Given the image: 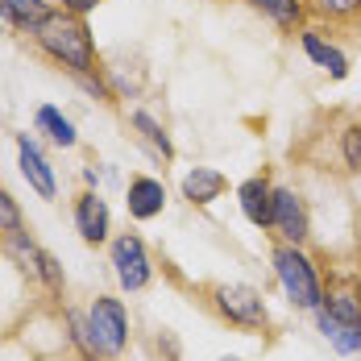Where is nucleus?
Instances as JSON below:
<instances>
[{"label":"nucleus","instance_id":"obj_10","mask_svg":"<svg viewBox=\"0 0 361 361\" xmlns=\"http://www.w3.org/2000/svg\"><path fill=\"white\" fill-rule=\"evenodd\" d=\"M17 162H21V175H25V183L34 187L42 200H54V171H50V162L42 158V149H37L25 133L17 137Z\"/></svg>","mask_w":361,"mask_h":361},{"label":"nucleus","instance_id":"obj_19","mask_svg":"<svg viewBox=\"0 0 361 361\" xmlns=\"http://www.w3.org/2000/svg\"><path fill=\"white\" fill-rule=\"evenodd\" d=\"M133 129H142V137L154 145V149H162V158H171V154H175V145H171V137H166V129H162L149 112H142V109L133 112Z\"/></svg>","mask_w":361,"mask_h":361},{"label":"nucleus","instance_id":"obj_7","mask_svg":"<svg viewBox=\"0 0 361 361\" xmlns=\"http://www.w3.org/2000/svg\"><path fill=\"white\" fill-rule=\"evenodd\" d=\"M287 245H303L307 233H312V220H307V204L290 191V187H274V224H270Z\"/></svg>","mask_w":361,"mask_h":361},{"label":"nucleus","instance_id":"obj_2","mask_svg":"<svg viewBox=\"0 0 361 361\" xmlns=\"http://www.w3.org/2000/svg\"><path fill=\"white\" fill-rule=\"evenodd\" d=\"M270 262H274V274H279V283H283V290H287L290 307H299V312H316V307L324 303V283H320L312 257L299 250V245H287V241H283Z\"/></svg>","mask_w":361,"mask_h":361},{"label":"nucleus","instance_id":"obj_17","mask_svg":"<svg viewBox=\"0 0 361 361\" xmlns=\"http://www.w3.org/2000/svg\"><path fill=\"white\" fill-rule=\"evenodd\" d=\"M34 121H37V129H46V137H50L54 145H63V149H71V145L79 142L75 125H71V121H67V116H63L59 109H54V104H42Z\"/></svg>","mask_w":361,"mask_h":361},{"label":"nucleus","instance_id":"obj_23","mask_svg":"<svg viewBox=\"0 0 361 361\" xmlns=\"http://www.w3.org/2000/svg\"><path fill=\"white\" fill-rule=\"evenodd\" d=\"M320 17H332V21H345V17H357L361 0H307Z\"/></svg>","mask_w":361,"mask_h":361},{"label":"nucleus","instance_id":"obj_11","mask_svg":"<svg viewBox=\"0 0 361 361\" xmlns=\"http://www.w3.org/2000/svg\"><path fill=\"white\" fill-rule=\"evenodd\" d=\"M129 216L133 220H154L162 208H166V187L158 179H149V175H137V179L129 183Z\"/></svg>","mask_w":361,"mask_h":361},{"label":"nucleus","instance_id":"obj_8","mask_svg":"<svg viewBox=\"0 0 361 361\" xmlns=\"http://www.w3.org/2000/svg\"><path fill=\"white\" fill-rule=\"evenodd\" d=\"M109 224H112L109 204L96 191H79V200H75V228H79V237L100 245V241H109Z\"/></svg>","mask_w":361,"mask_h":361},{"label":"nucleus","instance_id":"obj_9","mask_svg":"<svg viewBox=\"0 0 361 361\" xmlns=\"http://www.w3.org/2000/svg\"><path fill=\"white\" fill-rule=\"evenodd\" d=\"M237 200H241V212H245L250 224H257V228H270L274 224V187L262 179V175H253V179L241 183L237 187Z\"/></svg>","mask_w":361,"mask_h":361},{"label":"nucleus","instance_id":"obj_14","mask_svg":"<svg viewBox=\"0 0 361 361\" xmlns=\"http://www.w3.org/2000/svg\"><path fill=\"white\" fill-rule=\"evenodd\" d=\"M224 175L212 171V166H195V171H187L183 175V200H191V204H212L224 195Z\"/></svg>","mask_w":361,"mask_h":361},{"label":"nucleus","instance_id":"obj_1","mask_svg":"<svg viewBox=\"0 0 361 361\" xmlns=\"http://www.w3.org/2000/svg\"><path fill=\"white\" fill-rule=\"evenodd\" d=\"M34 42L71 75H92L96 71V42H92V30L79 13H50L42 25L34 30Z\"/></svg>","mask_w":361,"mask_h":361},{"label":"nucleus","instance_id":"obj_20","mask_svg":"<svg viewBox=\"0 0 361 361\" xmlns=\"http://www.w3.org/2000/svg\"><path fill=\"white\" fill-rule=\"evenodd\" d=\"M63 324H67V341L79 349V357H83V361H96V353H92V341H87V320H83V316H75V312H67V316H63Z\"/></svg>","mask_w":361,"mask_h":361},{"label":"nucleus","instance_id":"obj_18","mask_svg":"<svg viewBox=\"0 0 361 361\" xmlns=\"http://www.w3.org/2000/svg\"><path fill=\"white\" fill-rule=\"evenodd\" d=\"M257 13H266L279 30H295L303 25V0H250Z\"/></svg>","mask_w":361,"mask_h":361},{"label":"nucleus","instance_id":"obj_15","mask_svg":"<svg viewBox=\"0 0 361 361\" xmlns=\"http://www.w3.org/2000/svg\"><path fill=\"white\" fill-rule=\"evenodd\" d=\"M316 324L324 332V341L336 349V353H361V324H349V320H336V316H328L324 307H316Z\"/></svg>","mask_w":361,"mask_h":361},{"label":"nucleus","instance_id":"obj_22","mask_svg":"<svg viewBox=\"0 0 361 361\" xmlns=\"http://www.w3.org/2000/svg\"><path fill=\"white\" fill-rule=\"evenodd\" d=\"M21 228H25V216H21V208H17V200L0 187V237L21 233Z\"/></svg>","mask_w":361,"mask_h":361},{"label":"nucleus","instance_id":"obj_6","mask_svg":"<svg viewBox=\"0 0 361 361\" xmlns=\"http://www.w3.org/2000/svg\"><path fill=\"white\" fill-rule=\"evenodd\" d=\"M112 270H116V283L125 290H145L154 279V262L145 253V241L137 233H121L112 241Z\"/></svg>","mask_w":361,"mask_h":361},{"label":"nucleus","instance_id":"obj_21","mask_svg":"<svg viewBox=\"0 0 361 361\" xmlns=\"http://www.w3.org/2000/svg\"><path fill=\"white\" fill-rule=\"evenodd\" d=\"M341 154H345V166L361 175V121L345 125V133H341Z\"/></svg>","mask_w":361,"mask_h":361},{"label":"nucleus","instance_id":"obj_25","mask_svg":"<svg viewBox=\"0 0 361 361\" xmlns=\"http://www.w3.org/2000/svg\"><path fill=\"white\" fill-rule=\"evenodd\" d=\"M220 361H237V357H220Z\"/></svg>","mask_w":361,"mask_h":361},{"label":"nucleus","instance_id":"obj_4","mask_svg":"<svg viewBox=\"0 0 361 361\" xmlns=\"http://www.w3.org/2000/svg\"><path fill=\"white\" fill-rule=\"evenodd\" d=\"M4 253L17 257V262L25 266V274H30L34 283H42L50 295H63V266H59V257H54L50 250H42L25 228L4 237Z\"/></svg>","mask_w":361,"mask_h":361},{"label":"nucleus","instance_id":"obj_16","mask_svg":"<svg viewBox=\"0 0 361 361\" xmlns=\"http://www.w3.org/2000/svg\"><path fill=\"white\" fill-rule=\"evenodd\" d=\"M0 17H4L8 25L34 34L37 25L50 17V4H46V0H0Z\"/></svg>","mask_w":361,"mask_h":361},{"label":"nucleus","instance_id":"obj_5","mask_svg":"<svg viewBox=\"0 0 361 361\" xmlns=\"http://www.w3.org/2000/svg\"><path fill=\"white\" fill-rule=\"evenodd\" d=\"M212 307H216L220 320H228V324L237 328H266V299L257 295L253 287L245 283H220L212 290Z\"/></svg>","mask_w":361,"mask_h":361},{"label":"nucleus","instance_id":"obj_3","mask_svg":"<svg viewBox=\"0 0 361 361\" xmlns=\"http://www.w3.org/2000/svg\"><path fill=\"white\" fill-rule=\"evenodd\" d=\"M87 341H92V353L96 357H121L125 345H129V316H125V303L100 295L92 307H87Z\"/></svg>","mask_w":361,"mask_h":361},{"label":"nucleus","instance_id":"obj_24","mask_svg":"<svg viewBox=\"0 0 361 361\" xmlns=\"http://www.w3.org/2000/svg\"><path fill=\"white\" fill-rule=\"evenodd\" d=\"M96 4H100V0H63V8H67V13H79V17H87Z\"/></svg>","mask_w":361,"mask_h":361},{"label":"nucleus","instance_id":"obj_12","mask_svg":"<svg viewBox=\"0 0 361 361\" xmlns=\"http://www.w3.org/2000/svg\"><path fill=\"white\" fill-rule=\"evenodd\" d=\"M324 307L328 316H336V320H349V324H361V287L357 283H332V287L324 290Z\"/></svg>","mask_w":361,"mask_h":361},{"label":"nucleus","instance_id":"obj_13","mask_svg":"<svg viewBox=\"0 0 361 361\" xmlns=\"http://www.w3.org/2000/svg\"><path fill=\"white\" fill-rule=\"evenodd\" d=\"M299 42H303V54H307L316 67H324L332 79H345V75H349V59H345L332 42H324L316 30H303V37H299Z\"/></svg>","mask_w":361,"mask_h":361}]
</instances>
